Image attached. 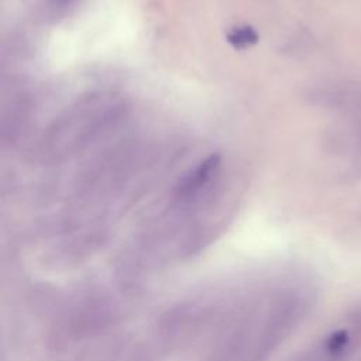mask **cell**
Segmentation results:
<instances>
[{
	"label": "cell",
	"mask_w": 361,
	"mask_h": 361,
	"mask_svg": "<svg viewBox=\"0 0 361 361\" xmlns=\"http://www.w3.org/2000/svg\"><path fill=\"white\" fill-rule=\"evenodd\" d=\"M219 165H220V157L217 154L207 157L189 175H186L182 179V182L178 186L179 195L190 196L199 192L203 186H206L210 182L212 176L217 172Z\"/></svg>",
	"instance_id": "cell-1"
},
{
	"label": "cell",
	"mask_w": 361,
	"mask_h": 361,
	"mask_svg": "<svg viewBox=\"0 0 361 361\" xmlns=\"http://www.w3.org/2000/svg\"><path fill=\"white\" fill-rule=\"evenodd\" d=\"M226 39L235 49H245L255 45L259 41V35L250 25H238V27H233L226 34Z\"/></svg>",
	"instance_id": "cell-2"
},
{
	"label": "cell",
	"mask_w": 361,
	"mask_h": 361,
	"mask_svg": "<svg viewBox=\"0 0 361 361\" xmlns=\"http://www.w3.org/2000/svg\"><path fill=\"white\" fill-rule=\"evenodd\" d=\"M348 341H350L348 331H347V330H337V331H334V333L327 338L326 350H327L331 355H338V354H341V353L345 350Z\"/></svg>",
	"instance_id": "cell-3"
},
{
	"label": "cell",
	"mask_w": 361,
	"mask_h": 361,
	"mask_svg": "<svg viewBox=\"0 0 361 361\" xmlns=\"http://www.w3.org/2000/svg\"><path fill=\"white\" fill-rule=\"evenodd\" d=\"M360 133H361V130H360Z\"/></svg>",
	"instance_id": "cell-4"
}]
</instances>
